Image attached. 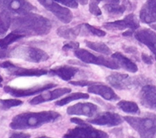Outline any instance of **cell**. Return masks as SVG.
Here are the masks:
<instances>
[{"label":"cell","mask_w":156,"mask_h":138,"mask_svg":"<svg viewBox=\"0 0 156 138\" xmlns=\"http://www.w3.org/2000/svg\"><path fill=\"white\" fill-rule=\"evenodd\" d=\"M61 115L55 111L23 112L16 116L10 123L14 130H23L37 128L45 123L54 122L60 119Z\"/></svg>","instance_id":"obj_2"},{"label":"cell","mask_w":156,"mask_h":138,"mask_svg":"<svg viewBox=\"0 0 156 138\" xmlns=\"http://www.w3.org/2000/svg\"><path fill=\"white\" fill-rule=\"evenodd\" d=\"M79 72V69L77 67L68 66V65H63V66L57 67L55 68L49 70V73L52 75L58 76L59 78L65 81H70Z\"/></svg>","instance_id":"obj_20"},{"label":"cell","mask_w":156,"mask_h":138,"mask_svg":"<svg viewBox=\"0 0 156 138\" xmlns=\"http://www.w3.org/2000/svg\"><path fill=\"white\" fill-rule=\"evenodd\" d=\"M139 18L145 23L156 22V0H147L141 9Z\"/></svg>","instance_id":"obj_18"},{"label":"cell","mask_w":156,"mask_h":138,"mask_svg":"<svg viewBox=\"0 0 156 138\" xmlns=\"http://www.w3.org/2000/svg\"><path fill=\"white\" fill-rule=\"evenodd\" d=\"M122 4H106L103 5V9L109 14L112 15H122L126 10L131 8L129 0H122Z\"/></svg>","instance_id":"obj_23"},{"label":"cell","mask_w":156,"mask_h":138,"mask_svg":"<svg viewBox=\"0 0 156 138\" xmlns=\"http://www.w3.org/2000/svg\"><path fill=\"white\" fill-rule=\"evenodd\" d=\"M10 49L7 48H0V59H4V58L10 57Z\"/></svg>","instance_id":"obj_36"},{"label":"cell","mask_w":156,"mask_h":138,"mask_svg":"<svg viewBox=\"0 0 156 138\" xmlns=\"http://www.w3.org/2000/svg\"><path fill=\"white\" fill-rule=\"evenodd\" d=\"M46 10L54 14L59 21L64 23H69L73 20V13L68 8L61 6L53 0H37Z\"/></svg>","instance_id":"obj_8"},{"label":"cell","mask_w":156,"mask_h":138,"mask_svg":"<svg viewBox=\"0 0 156 138\" xmlns=\"http://www.w3.org/2000/svg\"><path fill=\"white\" fill-rule=\"evenodd\" d=\"M57 86V84H54V83H47V84L43 85V86H34L33 88H26V89H23V88H13V87L6 86L4 87V91L6 93L10 94L12 97H23L41 93V92L45 91L48 89H51V88L56 87Z\"/></svg>","instance_id":"obj_12"},{"label":"cell","mask_w":156,"mask_h":138,"mask_svg":"<svg viewBox=\"0 0 156 138\" xmlns=\"http://www.w3.org/2000/svg\"><path fill=\"white\" fill-rule=\"evenodd\" d=\"M2 81H3V78L1 76V75H0V87L2 86Z\"/></svg>","instance_id":"obj_40"},{"label":"cell","mask_w":156,"mask_h":138,"mask_svg":"<svg viewBox=\"0 0 156 138\" xmlns=\"http://www.w3.org/2000/svg\"><path fill=\"white\" fill-rule=\"evenodd\" d=\"M107 2V4H119L120 0H101Z\"/></svg>","instance_id":"obj_38"},{"label":"cell","mask_w":156,"mask_h":138,"mask_svg":"<svg viewBox=\"0 0 156 138\" xmlns=\"http://www.w3.org/2000/svg\"><path fill=\"white\" fill-rule=\"evenodd\" d=\"M23 37H24V36H23V34L16 33L15 32H12L11 33L8 34L6 37L0 39V48H8L9 45H11L12 43H15L16 41L19 40L21 39V38Z\"/></svg>","instance_id":"obj_27"},{"label":"cell","mask_w":156,"mask_h":138,"mask_svg":"<svg viewBox=\"0 0 156 138\" xmlns=\"http://www.w3.org/2000/svg\"><path fill=\"white\" fill-rule=\"evenodd\" d=\"M139 98L143 106L156 110V86L152 85L144 86L141 90Z\"/></svg>","instance_id":"obj_16"},{"label":"cell","mask_w":156,"mask_h":138,"mask_svg":"<svg viewBox=\"0 0 156 138\" xmlns=\"http://www.w3.org/2000/svg\"><path fill=\"white\" fill-rule=\"evenodd\" d=\"M90 97V96L87 94L85 93H81V92H77V93H73L70 94V95L67 96L63 99H60V100L57 101L55 102V105L57 106L62 107L64 106L65 105H68L70 102H71L73 101L78 100V99H88Z\"/></svg>","instance_id":"obj_25"},{"label":"cell","mask_w":156,"mask_h":138,"mask_svg":"<svg viewBox=\"0 0 156 138\" xmlns=\"http://www.w3.org/2000/svg\"><path fill=\"white\" fill-rule=\"evenodd\" d=\"M70 92H71V89L69 88H57V89L50 91L46 93L40 94L37 97H34L32 100L30 101V103L31 105H39L41 103L46 102L57 99L62 96L70 93Z\"/></svg>","instance_id":"obj_17"},{"label":"cell","mask_w":156,"mask_h":138,"mask_svg":"<svg viewBox=\"0 0 156 138\" xmlns=\"http://www.w3.org/2000/svg\"><path fill=\"white\" fill-rule=\"evenodd\" d=\"M70 83L73 86H90L92 85L97 83L96 82H92V81H70Z\"/></svg>","instance_id":"obj_34"},{"label":"cell","mask_w":156,"mask_h":138,"mask_svg":"<svg viewBox=\"0 0 156 138\" xmlns=\"http://www.w3.org/2000/svg\"><path fill=\"white\" fill-rule=\"evenodd\" d=\"M82 27L83 24H79L74 27L60 26L57 29V33L59 37L66 40H74L80 34Z\"/></svg>","instance_id":"obj_22"},{"label":"cell","mask_w":156,"mask_h":138,"mask_svg":"<svg viewBox=\"0 0 156 138\" xmlns=\"http://www.w3.org/2000/svg\"><path fill=\"white\" fill-rule=\"evenodd\" d=\"M112 59L115 60L119 67H122L123 69L127 70V71L135 73L138 71V67L133 61L127 58L126 56L123 55L122 53L119 52H117L112 55Z\"/></svg>","instance_id":"obj_21"},{"label":"cell","mask_w":156,"mask_h":138,"mask_svg":"<svg viewBox=\"0 0 156 138\" xmlns=\"http://www.w3.org/2000/svg\"><path fill=\"white\" fill-rule=\"evenodd\" d=\"M97 111V105L90 102H79L67 109L68 115L84 116L87 117H92L95 115Z\"/></svg>","instance_id":"obj_15"},{"label":"cell","mask_w":156,"mask_h":138,"mask_svg":"<svg viewBox=\"0 0 156 138\" xmlns=\"http://www.w3.org/2000/svg\"><path fill=\"white\" fill-rule=\"evenodd\" d=\"M54 2L61 3L62 5L68 6L71 8H78V2L76 0H53Z\"/></svg>","instance_id":"obj_32"},{"label":"cell","mask_w":156,"mask_h":138,"mask_svg":"<svg viewBox=\"0 0 156 138\" xmlns=\"http://www.w3.org/2000/svg\"><path fill=\"white\" fill-rule=\"evenodd\" d=\"M103 26L108 30H124L129 29L135 32L139 27V22L136 16L132 13L122 20L103 23Z\"/></svg>","instance_id":"obj_10"},{"label":"cell","mask_w":156,"mask_h":138,"mask_svg":"<svg viewBox=\"0 0 156 138\" xmlns=\"http://www.w3.org/2000/svg\"><path fill=\"white\" fill-rule=\"evenodd\" d=\"M123 118L115 112H105L99 114L95 118L88 120L89 123L98 126H116L121 124L123 121Z\"/></svg>","instance_id":"obj_13"},{"label":"cell","mask_w":156,"mask_h":138,"mask_svg":"<svg viewBox=\"0 0 156 138\" xmlns=\"http://www.w3.org/2000/svg\"><path fill=\"white\" fill-rule=\"evenodd\" d=\"M30 137V134L23 133V132H14L10 135V137L12 138H28Z\"/></svg>","instance_id":"obj_35"},{"label":"cell","mask_w":156,"mask_h":138,"mask_svg":"<svg viewBox=\"0 0 156 138\" xmlns=\"http://www.w3.org/2000/svg\"><path fill=\"white\" fill-rule=\"evenodd\" d=\"M70 121L79 125L76 128L69 129L64 137L66 138H105L108 137L106 132L93 128L91 125L78 118H73Z\"/></svg>","instance_id":"obj_3"},{"label":"cell","mask_w":156,"mask_h":138,"mask_svg":"<svg viewBox=\"0 0 156 138\" xmlns=\"http://www.w3.org/2000/svg\"><path fill=\"white\" fill-rule=\"evenodd\" d=\"M138 41L146 45L155 56L156 59V33L150 29L138 30L134 34Z\"/></svg>","instance_id":"obj_14"},{"label":"cell","mask_w":156,"mask_h":138,"mask_svg":"<svg viewBox=\"0 0 156 138\" xmlns=\"http://www.w3.org/2000/svg\"><path fill=\"white\" fill-rule=\"evenodd\" d=\"M0 103H1L2 108L5 110L7 109H10L11 108H14V107L19 106V105H22V101L19 100V99H2L0 100Z\"/></svg>","instance_id":"obj_29"},{"label":"cell","mask_w":156,"mask_h":138,"mask_svg":"<svg viewBox=\"0 0 156 138\" xmlns=\"http://www.w3.org/2000/svg\"><path fill=\"white\" fill-rule=\"evenodd\" d=\"M141 59L143 60V61H144V63L147 64H152V58L146 53L141 54Z\"/></svg>","instance_id":"obj_37"},{"label":"cell","mask_w":156,"mask_h":138,"mask_svg":"<svg viewBox=\"0 0 156 138\" xmlns=\"http://www.w3.org/2000/svg\"><path fill=\"white\" fill-rule=\"evenodd\" d=\"M151 27H152V29H153L154 30H155V31H156V23H155V24H153V25H152Z\"/></svg>","instance_id":"obj_41"},{"label":"cell","mask_w":156,"mask_h":138,"mask_svg":"<svg viewBox=\"0 0 156 138\" xmlns=\"http://www.w3.org/2000/svg\"><path fill=\"white\" fill-rule=\"evenodd\" d=\"M77 2H79L81 5H85L88 3V0H76Z\"/></svg>","instance_id":"obj_39"},{"label":"cell","mask_w":156,"mask_h":138,"mask_svg":"<svg viewBox=\"0 0 156 138\" xmlns=\"http://www.w3.org/2000/svg\"><path fill=\"white\" fill-rule=\"evenodd\" d=\"M79 48V43L78 42H68L63 45L62 50L68 51L70 50H76Z\"/></svg>","instance_id":"obj_33"},{"label":"cell","mask_w":156,"mask_h":138,"mask_svg":"<svg viewBox=\"0 0 156 138\" xmlns=\"http://www.w3.org/2000/svg\"><path fill=\"white\" fill-rule=\"evenodd\" d=\"M83 26H84L85 29L87 30V32H88L89 33L92 34V35L98 36V37H104V36L106 34V33L104 32V31L99 29L92 26L91 25L88 24V23L83 24Z\"/></svg>","instance_id":"obj_30"},{"label":"cell","mask_w":156,"mask_h":138,"mask_svg":"<svg viewBox=\"0 0 156 138\" xmlns=\"http://www.w3.org/2000/svg\"><path fill=\"white\" fill-rule=\"evenodd\" d=\"M10 57L21 59L30 62L40 63L46 61L49 56L47 53L40 48L21 45L10 49Z\"/></svg>","instance_id":"obj_5"},{"label":"cell","mask_w":156,"mask_h":138,"mask_svg":"<svg viewBox=\"0 0 156 138\" xmlns=\"http://www.w3.org/2000/svg\"><path fill=\"white\" fill-rule=\"evenodd\" d=\"M12 19L3 11H0V35L4 34L11 26Z\"/></svg>","instance_id":"obj_28"},{"label":"cell","mask_w":156,"mask_h":138,"mask_svg":"<svg viewBox=\"0 0 156 138\" xmlns=\"http://www.w3.org/2000/svg\"><path fill=\"white\" fill-rule=\"evenodd\" d=\"M86 45L89 48L95 50L96 52L101 53L105 54V55H109L112 54V50L106 44L103 43H98V42H91L85 40Z\"/></svg>","instance_id":"obj_26"},{"label":"cell","mask_w":156,"mask_h":138,"mask_svg":"<svg viewBox=\"0 0 156 138\" xmlns=\"http://www.w3.org/2000/svg\"><path fill=\"white\" fill-rule=\"evenodd\" d=\"M0 8L10 16H23L35 10L27 0H0Z\"/></svg>","instance_id":"obj_6"},{"label":"cell","mask_w":156,"mask_h":138,"mask_svg":"<svg viewBox=\"0 0 156 138\" xmlns=\"http://www.w3.org/2000/svg\"><path fill=\"white\" fill-rule=\"evenodd\" d=\"M106 81L114 88L118 90H126L133 88L137 84L136 79L127 74L113 73L106 78Z\"/></svg>","instance_id":"obj_11"},{"label":"cell","mask_w":156,"mask_h":138,"mask_svg":"<svg viewBox=\"0 0 156 138\" xmlns=\"http://www.w3.org/2000/svg\"><path fill=\"white\" fill-rule=\"evenodd\" d=\"M101 0H90V12L92 15L99 16L102 14L101 10L98 6Z\"/></svg>","instance_id":"obj_31"},{"label":"cell","mask_w":156,"mask_h":138,"mask_svg":"<svg viewBox=\"0 0 156 138\" xmlns=\"http://www.w3.org/2000/svg\"><path fill=\"white\" fill-rule=\"evenodd\" d=\"M11 25L12 32L23 34L24 37L46 35L51 29L49 20L32 12L12 19Z\"/></svg>","instance_id":"obj_1"},{"label":"cell","mask_w":156,"mask_h":138,"mask_svg":"<svg viewBox=\"0 0 156 138\" xmlns=\"http://www.w3.org/2000/svg\"><path fill=\"white\" fill-rule=\"evenodd\" d=\"M2 68L6 69L10 75L17 77H30V76H41L48 74V70L43 69H26L19 67L9 61L0 64Z\"/></svg>","instance_id":"obj_9"},{"label":"cell","mask_w":156,"mask_h":138,"mask_svg":"<svg viewBox=\"0 0 156 138\" xmlns=\"http://www.w3.org/2000/svg\"><path fill=\"white\" fill-rule=\"evenodd\" d=\"M117 107L120 110H122L123 112H127V113L133 114V115L140 113V110H139V106L134 102L126 100L119 101L117 103Z\"/></svg>","instance_id":"obj_24"},{"label":"cell","mask_w":156,"mask_h":138,"mask_svg":"<svg viewBox=\"0 0 156 138\" xmlns=\"http://www.w3.org/2000/svg\"><path fill=\"white\" fill-rule=\"evenodd\" d=\"M88 92L101 96L103 99L108 101H117L119 97L112 88L106 85L99 84L98 83L92 85L88 88Z\"/></svg>","instance_id":"obj_19"},{"label":"cell","mask_w":156,"mask_h":138,"mask_svg":"<svg viewBox=\"0 0 156 138\" xmlns=\"http://www.w3.org/2000/svg\"><path fill=\"white\" fill-rule=\"evenodd\" d=\"M125 121L129 123L141 137H154L156 134V119L155 118H139L133 116H125Z\"/></svg>","instance_id":"obj_4"},{"label":"cell","mask_w":156,"mask_h":138,"mask_svg":"<svg viewBox=\"0 0 156 138\" xmlns=\"http://www.w3.org/2000/svg\"><path fill=\"white\" fill-rule=\"evenodd\" d=\"M74 53L78 59L84 63L103 66L112 70H118L119 68V64L114 59H108L102 56H95L84 49H76Z\"/></svg>","instance_id":"obj_7"}]
</instances>
